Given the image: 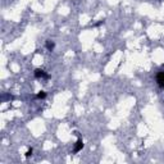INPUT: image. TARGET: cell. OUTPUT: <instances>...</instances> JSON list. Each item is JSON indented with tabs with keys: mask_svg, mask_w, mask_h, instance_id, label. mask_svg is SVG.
<instances>
[{
	"mask_svg": "<svg viewBox=\"0 0 164 164\" xmlns=\"http://www.w3.org/2000/svg\"><path fill=\"white\" fill-rule=\"evenodd\" d=\"M157 83H158V86H159L160 89H164V71H162V72L158 73V76H157Z\"/></svg>",
	"mask_w": 164,
	"mask_h": 164,
	"instance_id": "1",
	"label": "cell"
},
{
	"mask_svg": "<svg viewBox=\"0 0 164 164\" xmlns=\"http://www.w3.org/2000/svg\"><path fill=\"white\" fill-rule=\"evenodd\" d=\"M36 97H37V99H45V97H46V92L45 91H40L39 94L36 95Z\"/></svg>",
	"mask_w": 164,
	"mask_h": 164,
	"instance_id": "5",
	"label": "cell"
},
{
	"mask_svg": "<svg viewBox=\"0 0 164 164\" xmlns=\"http://www.w3.org/2000/svg\"><path fill=\"white\" fill-rule=\"evenodd\" d=\"M35 77L36 78H49V75L45 73V71H42V69H36L35 71Z\"/></svg>",
	"mask_w": 164,
	"mask_h": 164,
	"instance_id": "2",
	"label": "cell"
},
{
	"mask_svg": "<svg viewBox=\"0 0 164 164\" xmlns=\"http://www.w3.org/2000/svg\"><path fill=\"white\" fill-rule=\"evenodd\" d=\"M31 155H32V149H28V151L26 153V157L28 158V157H31Z\"/></svg>",
	"mask_w": 164,
	"mask_h": 164,
	"instance_id": "6",
	"label": "cell"
},
{
	"mask_svg": "<svg viewBox=\"0 0 164 164\" xmlns=\"http://www.w3.org/2000/svg\"><path fill=\"white\" fill-rule=\"evenodd\" d=\"M82 149H83V141H82V138H78L77 142H76V145H75L73 153H78V151H81Z\"/></svg>",
	"mask_w": 164,
	"mask_h": 164,
	"instance_id": "3",
	"label": "cell"
},
{
	"mask_svg": "<svg viewBox=\"0 0 164 164\" xmlns=\"http://www.w3.org/2000/svg\"><path fill=\"white\" fill-rule=\"evenodd\" d=\"M54 46H55V44H54V41H51V40H48V41H46V49H48L49 51H53Z\"/></svg>",
	"mask_w": 164,
	"mask_h": 164,
	"instance_id": "4",
	"label": "cell"
}]
</instances>
